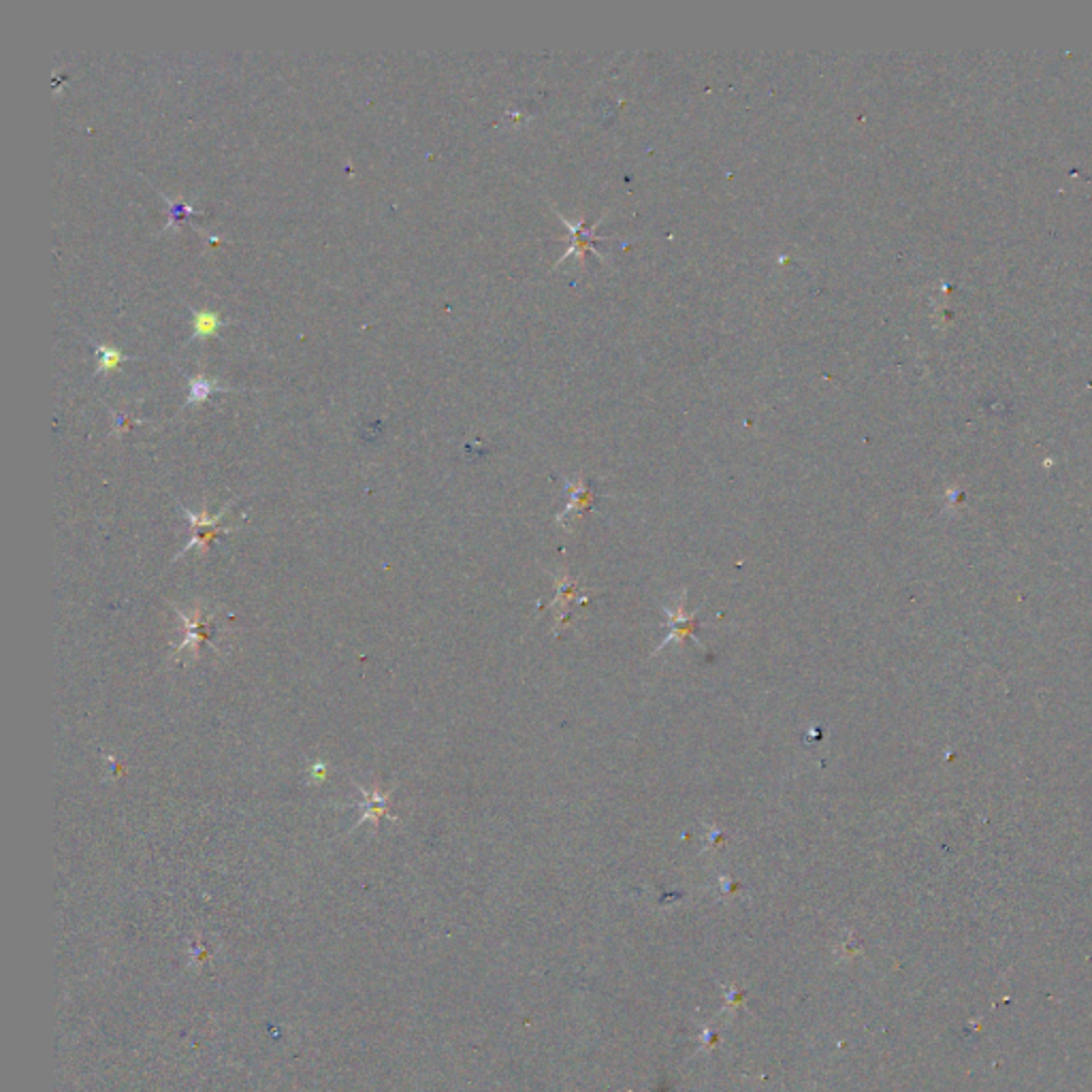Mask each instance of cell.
I'll use <instances>...</instances> for the list:
<instances>
[{"instance_id":"obj_5","label":"cell","mask_w":1092,"mask_h":1092,"mask_svg":"<svg viewBox=\"0 0 1092 1092\" xmlns=\"http://www.w3.org/2000/svg\"><path fill=\"white\" fill-rule=\"evenodd\" d=\"M359 792H361V794H363V805H361L363 815H361V818H359V824H365V821H373V824H378V819L391 818L389 811H386V796L385 794H380V792H378V790L367 792V790H363V787H359Z\"/></svg>"},{"instance_id":"obj_8","label":"cell","mask_w":1092,"mask_h":1092,"mask_svg":"<svg viewBox=\"0 0 1092 1092\" xmlns=\"http://www.w3.org/2000/svg\"><path fill=\"white\" fill-rule=\"evenodd\" d=\"M570 493H572L570 506H568V510L563 512V515H559V523H563V519H566L568 515H572V512L587 510V508L594 503V491H591L585 483L570 484Z\"/></svg>"},{"instance_id":"obj_2","label":"cell","mask_w":1092,"mask_h":1092,"mask_svg":"<svg viewBox=\"0 0 1092 1092\" xmlns=\"http://www.w3.org/2000/svg\"><path fill=\"white\" fill-rule=\"evenodd\" d=\"M228 506H231V503H228ZM228 506L224 508V510L218 512L216 516H209L205 510L201 512V515H194V512L186 510V508L181 506V510H184L186 519H188L190 527H193V538L188 540V544H186L184 549H181V553L177 555V557L186 555L190 549H194V546H199L201 550H207L209 544H212L214 540H216V536L231 534V531H235V530H233V527H220V521H222L224 512L228 510Z\"/></svg>"},{"instance_id":"obj_7","label":"cell","mask_w":1092,"mask_h":1092,"mask_svg":"<svg viewBox=\"0 0 1092 1092\" xmlns=\"http://www.w3.org/2000/svg\"><path fill=\"white\" fill-rule=\"evenodd\" d=\"M214 391H228L227 386L218 385L216 380H209L205 376H197L190 380L188 385V398H186V405L190 404H199V401H205Z\"/></svg>"},{"instance_id":"obj_3","label":"cell","mask_w":1092,"mask_h":1092,"mask_svg":"<svg viewBox=\"0 0 1092 1092\" xmlns=\"http://www.w3.org/2000/svg\"><path fill=\"white\" fill-rule=\"evenodd\" d=\"M559 216H562V214H559ZM562 220L568 227V231H570V248H568L566 256H563L562 260L574 259L582 265L585 263V256L589 254V252L597 256L594 244L595 241H600V237L595 235V228L600 227V222H594L591 227H587L582 220H568V218H563V216H562ZM562 260H559L557 265H562Z\"/></svg>"},{"instance_id":"obj_9","label":"cell","mask_w":1092,"mask_h":1092,"mask_svg":"<svg viewBox=\"0 0 1092 1092\" xmlns=\"http://www.w3.org/2000/svg\"><path fill=\"white\" fill-rule=\"evenodd\" d=\"M96 354H99V367H96V373H107L120 365V363L130 361V357H124L118 348H111L107 344H99L96 346Z\"/></svg>"},{"instance_id":"obj_6","label":"cell","mask_w":1092,"mask_h":1092,"mask_svg":"<svg viewBox=\"0 0 1092 1092\" xmlns=\"http://www.w3.org/2000/svg\"><path fill=\"white\" fill-rule=\"evenodd\" d=\"M193 326H194L193 338L207 339L218 333V329L222 326V320H220V316L214 314V312H209V310H193Z\"/></svg>"},{"instance_id":"obj_10","label":"cell","mask_w":1092,"mask_h":1092,"mask_svg":"<svg viewBox=\"0 0 1092 1092\" xmlns=\"http://www.w3.org/2000/svg\"><path fill=\"white\" fill-rule=\"evenodd\" d=\"M169 205H171L169 228L175 227L177 220H180L181 216H186V214H193V207H188V205H186L184 201H169Z\"/></svg>"},{"instance_id":"obj_1","label":"cell","mask_w":1092,"mask_h":1092,"mask_svg":"<svg viewBox=\"0 0 1092 1092\" xmlns=\"http://www.w3.org/2000/svg\"><path fill=\"white\" fill-rule=\"evenodd\" d=\"M177 615H180L181 623H184V641L180 642L177 647V653L180 651H193V655H199V648L201 645H209L216 653H220V648L214 645L212 641V628H214V613L205 610L203 606H197L193 610H181L175 608Z\"/></svg>"},{"instance_id":"obj_4","label":"cell","mask_w":1092,"mask_h":1092,"mask_svg":"<svg viewBox=\"0 0 1092 1092\" xmlns=\"http://www.w3.org/2000/svg\"><path fill=\"white\" fill-rule=\"evenodd\" d=\"M664 610H666V615H668V619H670L672 632H670V636L666 638V641L661 642L660 647H657V651H661V648H664V647H668L670 642H676V645H681V642H685V638L692 636V641L695 642V645L702 647L704 651L708 653V648L704 647L700 641H695V636H694L695 628H698V621H695V615H685V591H681V597H679V602H676V608L674 610H672L670 606H664Z\"/></svg>"}]
</instances>
